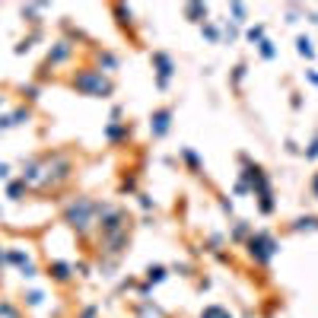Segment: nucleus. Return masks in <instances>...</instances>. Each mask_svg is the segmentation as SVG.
I'll use <instances>...</instances> for the list:
<instances>
[{
	"label": "nucleus",
	"mask_w": 318,
	"mask_h": 318,
	"mask_svg": "<svg viewBox=\"0 0 318 318\" xmlns=\"http://www.w3.org/2000/svg\"><path fill=\"white\" fill-rule=\"evenodd\" d=\"M74 86H77V89H83V92H89V96H109V92H112V83H105L99 74L77 77V80H74Z\"/></svg>",
	"instance_id": "f257e3e1"
},
{
	"label": "nucleus",
	"mask_w": 318,
	"mask_h": 318,
	"mask_svg": "<svg viewBox=\"0 0 318 318\" xmlns=\"http://www.w3.org/2000/svg\"><path fill=\"white\" fill-rule=\"evenodd\" d=\"M89 214H92V204L89 201H80V204L70 207V223L80 226V229H86L89 226Z\"/></svg>",
	"instance_id": "f03ea898"
},
{
	"label": "nucleus",
	"mask_w": 318,
	"mask_h": 318,
	"mask_svg": "<svg viewBox=\"0 0 318 318\" xmlns=\"http://www.w3.org/2000/svg\"><path fill=\"white\" fill-rule=\"evenodd\" d=\"M166 124H169V112H159V115H156V137L166 134Z\"/></svg>",
	"instance_id": "7ed1b4c3"
},
{
	"label": "nucleus",
	"mask_w": 318,
	"mask_h": 318,
	"mask_svg": "<svg viewBox=\"0 0 318 318\" xmlns=\"http://www.w3.org/2000/svg\"><path fill=\"white\" fill-rule=\"evenodd\" d=\"M299 54L312 57V42H309V39H299Z\"/></svg>",
	"instance_id": "20e7f679"
},
{
	"label": "nucleus",
	"mask_w": 318,
	"mask_h": 318,
	"mask_svg": "<svg viewBox=\"0 0 318 318\" xmlns=\"http://www.w3.org/2000/svg\"><path fill=\"white\" fill-rule=\"evenodd\" d=\"M7 175H10V166H7V162H0V179H7Z\"/></svg>",
	"instance_id": "39448f33"
},
{
	"label": "nucleus",
	"mask_w": 318,
	"mask_h": 318,
	"mask_svg": "<svg viewBox=\"0 0 318 318\" xmlns=\"http://www.w3.org/2000/svg\"><path fill=\"white\" fill-rule=\"evenodd\" d=\"M315 188H318V182H315Z\"/></svg>",
	"instance_id": "423d86ee"
}]
</instances>
